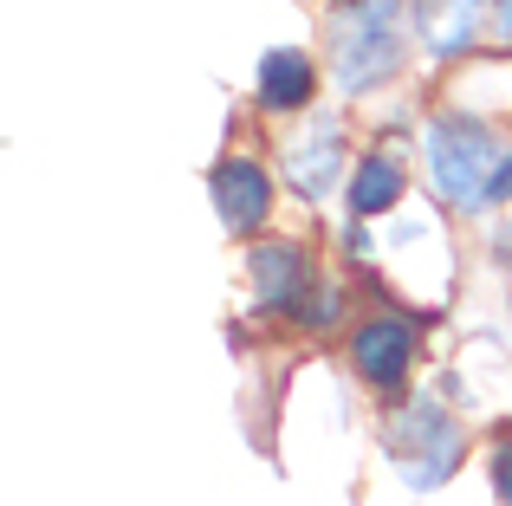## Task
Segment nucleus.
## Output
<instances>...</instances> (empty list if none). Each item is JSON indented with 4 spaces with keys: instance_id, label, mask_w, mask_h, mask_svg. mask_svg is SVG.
<instances>
[{
    "instance_id": "1",
    "label": "nucleus",
    "mask_w": 512,
    "mask_h": 506,
    "mask_svg": "<svg viewBox=\"0 0 512 506\" xmlns=\"http://www.w3.org/2000/svg\"><path fill=\"white\" fill-rule=\"evenodd\" d=\"M512 143H500L480 117H435L422 130V163L441 202H454L461 215H480L493 202V176H500Z\"/></svg>"
},
{
    "instance_id": "2",
    "label": "nucleus",
    "mask_w": 512,
    "mask_h": 506,
    "mask_svg": "<svg viewBox=\"0 0 512 506\" xmlns=\"http://www.w3.org/2000/svg\"><path fill=\"white\" fill-rule=\"evenodd\" d=\"M402 0H344L331 13V72L344 91H370L396 72L402 39H396Z\"/></svg>"
},
{
    "instance_id": "3",
    "label": "nucleus",
    "mask_w": 512,
    "mask_h": 506,
    "mask_svg": "<svg viewBox=\"0 0 512 506\" xmlns=\"http://www.w3.org/2000/svg\"><path fill=\"white\" fill-rule=\"evenodd\" d=\"M389 455H396L402 481L428 494V487H441L454 474V461H461V429H454L435 403H409L396 416V429H389Z\"/></svg>"
},
{
    "instance_id": "4",
    "label": "nucleus",
    "mask_w": 512,
    "mask_h": 506,
    "mask_svg": "<svg viewBox=\"0 0 512 506\" xmlns=\"http://www.w3.org/2000/svg\"><path fill=\"white\" fill-rule=\"evenodd\" d=\"M350 364H357L363 383H376V390H396L402 377H409L415 364V325L402 312H376L357 325V338H350Z\"/></svg>"
},
{
    "instance_id": "5",
    "label": "nucleus",
    "mask_w": 512,
    "mask_h": 506,
    "mask_svg": "<svg viewBox=\"0 0 512 506\" xmlns=\"http://www.w3.org/2000/svg\"><path fill=\"white\" fill-rule=\"evenodd\" d=\"M214 215H221L227 234H253L266 215H273V176L247 156H227L214 169Z\"/></svg>"
},
{
    "instance_id": "6",
    "label": "nucleus",
    "mask_w": 512,
    "mask_h": 506,
    "mask_svg": "<svg viewBox=\"0 0 512 506\" xmlns=\"http://www.w3.org/2000/svg\"><path fill=\"white\" fill-rule=\"evenodd\" d=\"M338 169H344V130L331 117H318L305 137L286 143V182L305 195V202H325L338 189Z\"/></svg>"
},
{
    "instance_id": "7",
    "label": "nucleus",
    "mask_w": 512,
    "mask_h": 506,
    "mask_svg": "<svg viewBox=\"0 0 512 506\" xmlns=\"http://www.w3.org/2000/svg\"><path fill=\"white\" fill-rule=\"evenodd\" d=\"M305 279H312L305 247H292V241L253 247V292H260V305H273V312H299V305H305Z\"/></svg>"
},
{
    "instance_id": "8",
    "label": "nucleus",
    "mask_w": 512,
    "mask_h": 506,
    "mask_svg": "<svg viewBox=\"0 0 512 506\" xmlns=\"http://www.w3.org/2000/svg\"><path fill=\"white\" fill-rule=\"evenodd\" d=\"M312 91H318V72L299 46H273L260 59V104L266 111H299V104H312Z\"/></svg>"
},
{
    "instance_id": "9",
    "label": "nucleus",
    "mask_w": 512,
    "mask_h": 506,
    "mask_svg": "<svg viewBox=\"0 0 512 506\" xmlns=\"http://www.w3.org/2000/svg\"><path fill=\"white\" fill-rule=\"evenodd\" d=\"M422 39H428V52H441V59L467 52L480 39V0H428L422 7Z\"/></svg>"
},
{
    "instance_id": "10",
    "label": "nucleus",
    "mask_w": 512,
    "mask_h": 506,
    "mask_svg": "<svg viewBox=\"0 0 512 506\" xmlns=\"http://www.w3.org/2000/svg\"><path fill=\"white\" fill-rule=\"evenodd\" d=\"M402 202V163L396 156H363L357 163V176H350V208H357L363 221H376V215H389V208Z\"/></svg>"
},
{
    "instance_id": "11",
    "label": "nucleus",
    "mask_w": 512,
    "mask_h": 506,
    "mask_svg": "<svg viewBox=\"0 0 512 506\" xmlns=\"http://www.w3.org/2000/svg\"><path fill=\"white\" fill-rule=\"evenodd\" d=\"M493 494L500 506H512V435H500V448H493Z\"/></svg>"
},
{
    "instance_id": "12",
    "label": "nucleus",
    "mask_w": 512,
    "mask_h": 506,
    "mask_svg": "<svg viewBox=\"0 0 512 506\" xmlns=\"http://www.w3.org/2000/svg\"><path fill=\"white\" fill-rule=\"evenodd\" d=\"M338 305H344V292H338V286H325V292H312V312H299V318L318 331V325H331V318H338Z\"/></svg>"
},
{
    "instance_id": "13",
    "label": "nucleus",
    "mask_w": 512,
    "mask_h": 506,
    "mask_svg": "<svg viewBox=\"0 0 512 506\" xmlns=\"http://www.w3.org/2000/svg\"><path fill=\"white\" fill-rule=\"evenodd\" d=\"M493 33L512 46V0H493Z\"/></svg>"
},
{
    "instance_id": "14",
    "label": "nucleus",
    "mask_w": 512,
    "mask_h": 506,
    "mask_svg": "<svg viewBox=\"0 0 512 506\" xmlns=\"http://www.w3.org/2000/svg\"><path fill=\"white\" fill-rule=\"evenodd\" d=\"M493 202H512V150H506V163H500V176H493Z\"/></svg>"
},
{
    "instance_id": "15",
    "label": "nucleus",
    "mask_w": 512,
    "mask_h": 506,
    "mask_svg": "<svg viewBox=\"0 0 512 506\" xmlns=\"http://www.w3.org/2000/svg\"><path fill=\"white\" fill-rule=\"evenodd\" d=\"M500 253H506V266H512V228H506V234H500Z\"/></svg>"
}]
</instances>
